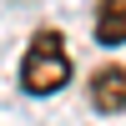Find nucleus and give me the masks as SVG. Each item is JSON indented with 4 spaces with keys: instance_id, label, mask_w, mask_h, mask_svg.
<instances>
[{
    "instance_id": "1",
    "label": "nucleus",
    "mask_w": 126,
    "mask_h": 126,
    "mask_svg": "<svg viewBox=\"0 0 126 126\" xmlns=\"http://www.w3.org/2000/svg\"><path fill=\"white\" fill-rule=\"evenodd\" d=\"M76 66H71V50H66V35L56 25H40L25 46V61H20V86L30 96H56V91L71 86Z\"/></svg>"
},
{
    "instance_id": "2",
    "label": "nucleus",
    "mask_w": 126,
    "mask_h": 126,
    "mask_svg": "<svg viewBox=\"0 0 126 126\" xmlns=\"http://www.w3.org/2000/svg\"><path fill=\"white\" fill-rule=\"evenodd\" d=\"M86 101H91L96 111H106V116L126 111V66H121V61L96 66V71L86 76Z\"/></svg>"
},
{
    "instance_id": "3",
    "label": "nucleus",
    "mask_w": 126,
    "mask_h": 126,
    "mask_svg": "<svg viewBox=\"0 0 126 126\" xmlns=\"http://www.w3.org/2000/svg\"><path fill=\"white\" fill-rule=\"evenodd\" d=\"M96 46H106V50L126 46V0H101L96 5Z\"/></svg>"
}]
</instances>
